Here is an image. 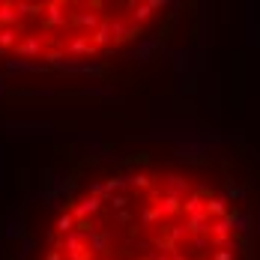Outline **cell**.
<instances>
[{
    "instance_id": "obj_1",
    "label": "cell",
    "mask_w": 260,
    "mask_h": 260,
    "mask_svg": "<svg viewBox=\"0 0 260 260\" xmlns=\"http://www.w3.org/2000/svg\"><path fill=\"white\" fill-rule=\"evenodd\" d=\"M245 228L218 182L174 165L120 168L51 212L33 260H242Z\"/></svg>"
},
{
    "instance_id": "obj_2",
    "label": "cell",
    "mask_w": 260,
    "mask_h": 260,
    "mask_svg": "<svg viewBox=\"0 0 260 260\" xmlns=\"http://www.w3.org/2000/svg\"><path fill=\"white\" fill-rule=\"evenodd\" d=\"M138 0H0V57L30 66H78L123 51L161 18Z\"/></svg>"
}]
</instances>
